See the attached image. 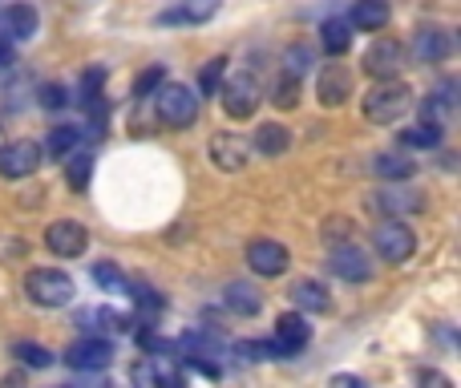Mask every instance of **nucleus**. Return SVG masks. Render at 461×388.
Masks as SVG:
<instances>
[{
	"label": "nucleus",
	"instance_id": "f03ea898",
	"mask_svg": "<svg viewBox=\"0 0 461 388\" xmlns=\"http://www.w3.org/2000/svg\"><path fill=\"white\" fill-rule=\"evenodd\" d=\"M73 292H77L73 275H65L57 267H32L24 275V295L37 308H65V303H73Z\"/></svg>",
	"mask_w": 461,
	"mask_h": 388
},
{
	"label": "nucleus",
	"instance_id": "5701e85b",
	"mask_svg": "<svg viewBox=\"0 0 461 388\" xmlns=\"http://www.w3.org/2000/svg\"><path fill=\"white\" fill-rule=\"evenodd\" d=\"M223 303L235 311V316H255V311L263 308V295L255 292L251 284H230L223 292Z\"/></svg>",
	"mask_w": 461,
	"mask_h": 388
},
{
	"label": "nucleus",
	"instance_id": "f8f14e48",
	"mask_svg": "<svg viewBox=\"0 0 461 388\" xmlns=\"http://www.w3.org/2000/svg\"><path fill=\"white\" fill-rule=\"evenodd\" d=\"M45 247L53 255H61V259H77V255L89 247V235L77 219H61L45 230Z\"/></svg>",
	"mask_w": 461,
	"mask_h": 388
},
{
	"label": "nucleus",
	"instance_id": "7c9ffc66",
	"mask_svg": "<svg viewBox=\"0 0 461 388\" xmlns=\"http://www.w3.org/2000/svg\"><path fill=\"white\" fill-rule=\"evenodd\" d=\"M94 284L97 287H105V292H130V279L126 275H122V271L118 267H113V263H97V267H94Z\"/></svg>",
	"mask_w": 461,
	"mask_h": 388
},
{
	"label": "nucleus",
	"instance_id": "7ed1b4c3",
	"mask_svg": "<svg viewBox=\"0 0 461 388\" xmlns=\"http://www.w3.org/2000/svg\"><path fill=\"white\" fill-rule=\"evenodd\" d=\"M158 122L170 130H186L194 126V118H199V94H191L186 86H167L162 81L158 89Z\"/></svg>",
	"mask_w": 461,
	"mask_h": 388
},
{
	"label": "nucleus",
	"instance_id": "a211bd4d",
	"mask_svg": "<svg viewBox=\"0 0 461 388\" xmlns=\"http://www.w3.org/2000/svg\"><path fill=\"white\" fill-rule=\"evenodd\" d=\"M373 175L384 178V183H409V178L417 175V162L409 158V154L389 150V154H376L373 158Z\"/></svg>",
	"mask_w": 461,
	"mask_h": 388
},
{
	"label": "nucleus",
	"instance_id": "aec40b11",
	"mask_svg": "<svg viewBox=\"0 0 461 388\" xmlns=\"http://www.w3.org/2000/svg\"><path fill=\"white\" fill-rule=\"evenodd\" d=\"M348 24H357V29H365V32L384 29V24H389V0H357Z\"/></svg>",
	"mask_w": 461,
	"mask_h": 388
},
{
	"label": "nucleus",
	"instance_id": "4c0bfd02",
	"mask_svg": "<svg viewBox=\"0 0 461 388\" xmlns=\"http://www.w3.org/2000/svg\"><path fill=\"white\" fill-rule=\"evenodd\" d=\"M41 105H45V110H61V105H69V89L65 86H45L41 89Z\"/></svg>",
	"mask_w": 461,
	"mask_h": 388
},
{
	"label": "nucleus",
	"instance_id": "0eeeda50",
	"mask_svg": "<svg viewBox=\"0 0 461 388\" xmlns=\"http://www.w3.org/2000/svg\"><path fill=\"white\" fill-rule=\"evenodd\" d=\"M373 211H381L384 219H409V214H421L425 211V194L389 183V186H381V191L373 194Z\"/></svg>",
	"mask_w": 461,
	"mask_h": 388
},
{
	"label": "nucleus",
	"instance_id": "b1692460",
	"mask_svg": "<svg viewBox=\"0 0 461 388\" xmlns=\"http://www.w3.org/2000/svg\"><path fill=\"white\" fill-rule=\"evenodd\" d=\"M77 320L89 332H122V328H126V316H118L113 308H86Z\"/></svg>",
	"mask_w": 461,
	"mask_h": 388
},
{
	"label": "nucleus",
	"instance_id": "9d476101",
	"mask_svg": "<svg viewBox=\"0 0 461 388\" xmlns=\"http://www.w3.org/2000/svg\"><path fill=\"white\" fill-rule=\"evenodd\" d=\"M308 340H312V324L303 320V311H287V316L276 320V340H271V348H276V360L295 356V352H300Z\"/></svg>",
	"mask_w": 461,
	"mask_h": 388
},
{
	"label": "nucleus",
	"instance_id": "ddd939ff",
	"mask_svg": "<svg viewBox=\"0 0 461 388\" xmlns=\"http://www.w3.org/2000/svg\"><path fill=\"white\" fill-rule=\"evenodd\" d=\"M328 271H332L336 279H344V284H368V279H373V263H368L365 251H357V247H332Z\"/></svg>",
	"mask_w": 461,
	"mask_h": 388
},
{
	"label": "nucleus",
	"instance_id": "ea45409f",
	"mask_svg": "<svg viewBox=\"0 0 461 388\" xmlns=\"http://www.w3.org/2000/svg\"><path fill=\"white\" fill-rule=\"evenodd\" d=\"M13 65V49H8V41H0V69H8Z\"/></svg>",
	"mask_w": 461,
	"mask_h": 388
},
{
	"label": "nucleus",
	"instance_id": "6ab92c4d",
	"mask_svg": "<svg viewBox=\"0 0 461 388\" xmlns=\"http://www.w3.org/2000/svg\"><path fill=\"white\" fill-rule=\"evenodd\" d=\"M292 303L295 311H328L332 308V295L324 292V284H316V279H300V284L292 287Z\"/></svg>",
	"mask_w": 461,
	"mask_h": 388
},
{
	"label": "nucleus",
	"instance_id": "20e7f679",
	"mask_svg": "<svg viewBox=\"0 0 461 388\" xmlns=\"http://www.w3.org/2000/svg\"><path fill=\"white\" fill-rule=\"evenodd\" d=\"M219 94H223L227 118H235V122L251 118V113L259 110V102H263V89H259V81H255L251 73H235V77L219 81Z\"/></svg>",
	"mask_w": 461,
	"mask_h": 388
},
{
	"label": "nucleus",
	"instance_id": "423d86ee",
	"mask_svg": "<svg viewBox=\"0 0 461 388\" xmlns=\"http://www.w3.org/2000/svg\"><path fill=\"white\" fill-rule=\"evenodd\" d=\"M41 162H45V146L29 142V138L0 146V178H29L41 170Z\"/></svg>",
	"mask_w": 461,
	"mask_h": 388
},
{
	"label": "nucleus",
	"instance_id": "f704fd0d",
	"mask_svg": "<svg viewBox=\"0 0 461 388\" xmlns=\"http://www.w3.org/2000/svg\"><path fill=\"white\" fill-rule=\"evenodd\" d=\"M308 65H312V49H303V45H292V49H287L284 73H292V77H303V73H308Z\"/></svg>",
	"mask_w": 461,
	"mask_h": 388
},
{
	"label": "nucleus",
	"instance_id": "a19ab883",
	"mask_svg": "<svg viewBox=\"0 0 461 388\" xmlns=\"http://www.w3.org/2000/svg\"><path fill=\"white\" fill-rule=\"evenodd\" d=\"M417 381H421V384H446V376H441V373H417Z\"/></svg>",
	"mask_w": 461,
	"mask_h": 388
},
{
	"label": "nucleus",
	"instance_id": "cd10ccee",
	"mask_svg": "<svg viewBox=\"0 0 461 388\" xmlns=\"http://www.w3.org/2000/svg\"><path fill=\"white\" fill-rule=\"evenodd\" d=\"M13 356L21 360V365H29V368H49L53 365V352H49L45 344H32V340L13 344Z\"/></svg>",
	"mask_w": 461,
	"mask_h": 388
},
{
	"label": "nucleus",
	"instance_id": "6e6552de",
	"mask_svg": "<svg viewBox=\"0 0 461 388\" xmlns=\"http://www.w3.org/2000/svg\"><path fill=\"white\" fill-rule=\"evenodd\" d=\"M287 263H292V255H287V247L276 243V239H251V243H247V267H251L255 275L276 279L287 271Z\"/></svg>",
	"mask_w": 461,
	"mask_h": 388
},
{
	"label": "nucleus",
	"instance_id": "c85d7f7f",
	"mask_svg": "<svg viewBox=\"0 0 461 388\" xmlns=\"http://www.w3.org/2000/svg\"><path fill=\"white\" fill-rule=\"evenodd\" d=\"M81 105H86V113H89V134L102 138V134H105V126H110V102H105V94L86 97Z\"/></svg>",
	"mask_w": 461,
	"mask_h": 388
},
{
	"label": "nucleus",
	"instance_id": "58836bf2",
	"mask_svg": "<svg viewBox=\"0 0 461 388\" xmlns=\"http://www.w3.org/2000/svg\"><path fill=\"white\" fill-rule=\"evenodd\" d=\"M348 219H328L324 222V239H328V243H332V239H348Z\"/></svg>",
	"mask_w": 461,
	"mask_h": 388
},
{
	"label": "nucleus",
	"instance_id": "4468645a",
	"mask_svg": "<svg viewBox=\"0 0 461 388\" xmlns=\"http://www.w3.org/2000/svg\"><path fill=\"white\" fill-rule=\"evenodd\" d=\"M413 61L417 65H438L449 57V32L441 29V24H425V29L413 32Z\"/></svg>",
	"mask_w": 461,
	"mask_h": 388
},
{
	"label": "nucleus",
	"instance_id": "c9c22d12",
	"mask_svg": "<svg viewBox=\"0 0 461 388\" xmlns=\"http://www.w3.org/2000/svg\"><path fill=\"white\" fill-rule=\"evenodd\" d=\"M102 81H105V65H94V69H86V77H81V102L102 94Z\"/></svg>",
	"mask_w": 461,
	"mask_h": 388
},
{
	"label": "nucleus",
	"instance_id": "2eb2a0df",
	"mask_svg": "<svg viewBox=\"0 0 461 388\" xmlns=\"http://www.w3.org/2000/svg\"><path fill=\"white\" fill-rule=\"evenodd\" d=\"M247 158H251V142L239 134H215L211 138V162H215L219 170H243Z\"/></svg>",
	"mask_w": 461,
	"mask_h": 388
},
{
	"label": "nucleus",
	"instance_id": "39448f33",
	"mask_svg": "<svg viewBox=\"0 0 461 388\" xmlns=\"http://www.w3.org/2000/svg\"><path fill=\"white\" fill-rule=\"evenodd\" d=\"M373 247H376V255H381L384 263H393V267H401V263H409V259H413V251H417V239H413V230H409L401 219H389V222H384V227H376Z\"/></svg>",
	"mask_w": 461,
	"mask_h": 388
},
{
	"label": "nucleus",
	"instance_id": "2f4dec72",
	"mask_svg": "<svg viewBox=\"0 0 461 388\" xmlns=\"http://www.w3.org/2000/svg\"><path fill=\"white\" fill-rule=\"evenodd\" d=\"M271 102H276L279 110H292V105L300 102V77H292V73H284V77L276 81V89H271Z\"/></svg>",
	"mask_w": 461,
	"mask_h": 388
},
{
	"label": "nucleus",
	"instance_id": "9b49d317",
	"mask_svg": "<svg viewBox=\"0 0 461 388\" xmlns=\"http://www.w3.org/2000/svg\"><path fill=\"white\" fill-rule=\"evenodd\" d=\"M65 360H69V368H77V373H97V368H110L113 344L105 340V336H86V340H77L65 352Z\"/></svg>",
	"mask_w": 461,
	"mask_h": 388
},
{
	"label": "nucleus",
	"instance_id": "bb28decb",
	"mask_svg": "<svg viewBox=\"0 0 461 388\" xmlns=\"http://www.w3.org/2000/svg\"><path fill=\"white\" fill-rule=\"evenodd\" d=\"M77 146H81V130L53 126V134H49V142H45V154H53V158H69Z\"/></svg>",
	"mask_w": 461,
	"mask_h": 388
},
{
	"label": "nucleus",
	"instance_id": "79ce46f5",
	"mask_svg": "<svg viewBox=\"0 0 461 388\" xmlns=\"http://www.w3.org/2000/svg\"><path fill=\"white\" fill-rule=\"evenodd\" d=\"M0 146H5V138H0Z\"/></svg>",
	"mask_w": 461,
	"mask_h": 388
},
{
	"label": "nucleus",
	"instance_id": "4be33fe9",
	"mask_svg": "<svg viewBox=\"0 0 461 388\" xmlns=\"http://www.w3.org/2000/svg\"><path fill=\"white\" fill-rule=\"evenodd\" d=\"M287 146H292V130L279 126V122H267V126L255 130V150L267 154V158H276V154H284Z\"/></svg>",
	"mask_w": 461,
	"mask_h": 388
},
{
	"label": "nucleus",
	"instance_id": "e433bc0d",
	"mask_svg": "<svg viewBox=\"0 0 461 388\" xmlns=\"http://www.w3.org/2000/svg\"><path fill=\"white\" fill-rule=\"evenodd\" d=\"M126 295H134L138 300V308H146V311H162V295H154V287H146V284H130V292Z\"/></svg>",
	"mask_w": 461,
	"mask_h": 388
},
{
	"label": "nucleus",
	"instance_id": "72a5a7b5",
	"mask_svg": "<svg viewBox=\"0 0 461 388\" xmlns=\"http://www.w3.org/2000/svg\"><path fill=\"white\" fill-rule=\"evenodd\" d=\"M162 81H167V69H162V65H150L146 73H138L134 77V97H150Z\"/></svg>",
	"mask_w": 461,
	"mask_h": 388
},
{
	"label": "nucleus",
	"instance_id": "a878e982",
	"mask_svg": "<svg viewBox=\"0 0 461 388\" xmlns=\"http://www.w3.org/2000/svg\"><path fill=\"white\" fill-rule=\"evenodd\" d=\"M401 142H405L409 150H438L441 126H438V122H421V126H409L405 134H401Z\"/></svg>",
	"mask_w": 461,
	"mask_h": 388
},
{
	"label": "nucleus",
	"instance_id": "f3484780",
	"mask_svg": "<svg viewBox=\"0 0 461 388\" xmlns=\"http://www.w3.org/2000/svg\"><path fill=\"white\" fill-rule=\"evenodd\" d=\"M352 94V73L344 69V65H328L324 73H320V102L324 105H344Z\"/></svg>",
	"mask_w": 461,
	"mask_h": 388
},
{
	"label": "nucleus",
	"instance_id": "393cba45",
	"mask_svg": "<svg viewBox=\"0 0 461 388\" xmlns=\"http://www.w3.org/2000/svg\"><path fill=\"white\" fill-rule=\"evenodd\" d=\"M320 37H324V49H328V53L340 57V53H348V45H352V24L340 21V16H332V21H324Z\"/></svg>",
	"mask_w": 461,
	"mask_h": 388
},
{
	"label": "nucleus",
	"instance_id": "473e14b6",
	"mask_svg": "<svg viewBox=\"0 0 461 388\" xmlns=\"http://www.w3.org/2000/svg\"><path fill=\"white\" fill-rule=\"evenodd\" d=\"M223 69H227V57H215V61L203 65V73H199V94H203V97L219 94V81H223Z\"/></svg>",
	"mask_w": 461,
	"mask_h": 388
},
{
	"label": "nucleus",
	"instance_id": "f257e3e1",
	"mask_svg": "<svg viewBox=\"0 0 461 388\" xmlns=\"http://www.w3.org/2000/svg\"><path fill=\"white\" fill-rule=\"evenodd\" d=\"M409 105H413V89L397 77H384L365 94V118L376 122V126H393L397 118L409 113Z\"/></svg>",
	"mask_w": 461,
	"mask_h": 388
},
{
	"label": "nucleus",
	"instance_id": "c756f323",
	"mask_svg": "<svg viewBox=\"0 0 461 388\" xmlns=\"http://www.w3.org/2000/svg\"><path fill=\"white\" fill-rule=\"evenodd\" d=\"M89 175H94V158L89 154H69V167H65V178H69L73 191H86Z\"/></svg>",
	"mask_w": 461,
	"mask_h": 388
},
{
	"label": "nucleus",
	"instance_id": "dca6fc26",
	"mask_svg": "<svg viewBox=\"0 0 461 388\" xmlns=\"http://www.w3.org/2000/svg\"><path fill=\"white\" fill-rule=\"evenodd\" d=\"M219 13V0H178L175 8L158 13V24H203Z\"/></svg>",
	"mask_w": 461,
	"mask_h": 388
},
{
	"label": "nucleus",
	"instance_id": "412c9836",
	"mask_svg": "<svg viewBox=\"0 0 461 388\" xmlns=\"http://www.w3.org/2000/svg\"><path fill=\"white\" fill-rule=\"evenodd\" d=\"M5 32L13 41H29L37 32V8L32 5H8L5 8Z\"/></svg>",
	"mask_w": 461,
	"mask_h": 388
},
{
	"label": "nucleus",
	"instance_id": "1a4fd4ad",
	"mask_svg": "<svg viewBox=\"0 0 461 388\" xmlns=\"http://www.w3.org/2000/svg\"><path fill=\"white\" fill-rule=\"evenodd\" d=\"M401 65H405V45H401V41L381 37V41H373V45L365 49V73H373L376 81L397 77Z\"/></svg>",
	"mask_w": 461,
	"mask_h": 388
}]
</instances>
